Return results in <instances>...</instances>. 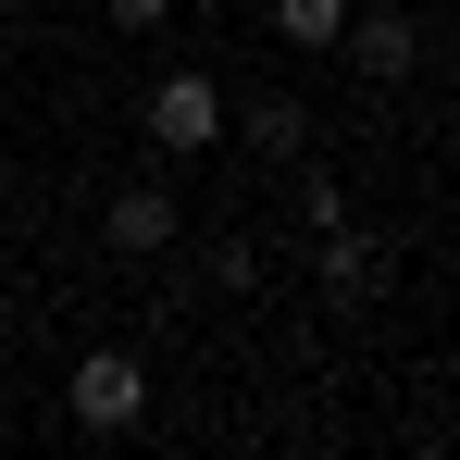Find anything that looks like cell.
<instances>
[{"mask_svg":"<svg viewBox=\"0 0 460 460\" xmlns=\"http://www.w3.org/2000/svg\"><path fill=\"white\" fill-rule=\"evenodd\" d=\"M336 50H349V63H361L374 87H398L411 63H423V25H411L398 0H374V13H349V38H336Z\"/></svg>","mask_w":460,"mask_h":460,"instance_id":"3957f363","label":"cell"},{"mask_svg":"<svg viewBox=\"0 0 460 460\" xmlns=\"http://www.w3.org/2000/svg\"><path fill=\"white\" fill-rule=\"evenodd\" d=\"M299 225H311V236L349 225V187H336V174H311V187H299Z\"/></svg>","mask_w":460,"mask_h":460,"instance_id":"ba28073f","label":"cell"},{"mask_svg":"<svg viewBox=\"0 0 460 460\" xmlns=\"http://www.w3.org/2000/svg\"><path fill=\"white\" fill-rule=\"evenodd\" d=\"M311 249H323V299H336V311H374L385 299V249H374V236L336 225V236H311Z\"/></svg>","mask_w":460,"mask_h":460,"instance_id":"5b68a950","label":"cell"},{"mask_svg":"<svg viewBox=\"0 0 460 460\" xmlns=\"http://www.w3.org/2000/svg\"><path fill=\"white\" fill-rule=\"evenodd\" d=\"M137 125H150L162 162H187V150L225 137V87H212V75H150V112H137Z\"/></svg>","mask_w":460,"mask_h":460,"instance_id":"7a4b0ae2","label":"cell"},{"mask_svg":"<svg viewBox=\"0 0 460 460\" xmlns=\"http://www.w3.org/2000/svg\"><path fill=\"white\" fill-rule=\"evenodd\" d=\"M100 13H112L125 38H150V25H162V13H174V0H100Z\"/></svg>","mask_w":460,"mask_h":460,"instance_id":"9c48e42d","label":"cell"},{"mask_svg":"<svg viewBox=\"0 0 460 460\" xmlns=\"http://www.w3.org/2000/svg\"><path fill=\"white\" fill-rule=\"evenodd\" d=\"M236 137H249L261 162H299V150H311V112L287 100V87H274V100H249V112H236Z\"/></svg>","mask_w":460,"mask_h":460,"instance_id":"8992f818","label":"cell"},{"mask_svg":"<svg viewBox=\"0 0 460 460\" xmlns=\"http://www.w3.org/2000/svg\"><path fill=\"white\" fill-rule=\"evenodd\" d=\"M100 236H112L125 261H150V249H174V187H150V174H137V187H112V212H100Z\"/></svg>","mask_w":460,"mask_h":460,"instance_id":"277c9868","label":"cell"},{"mask_svg":"<svg viewBox=\"0 0 460 460\" xmlns=\"http://www.w3.org/2000/svg\"><path fill=\"white\" fill-rule=\"evenodd\" d=\"M349 13H361V0H274V38H287V50H336Z\"/></svg>","mask_w":460,"mask_h":460,"instance_id":"52a82bcc","label":"cell"},{"mask_svg":"<svg viewBox=\"0 0 460 460\" xmlns=\"http://www.w3.org/2000/svg\"><path fill=\"white\" fill-rule=\"evenodd\" d=\"M63 411H75V436H125V423L150 411V374H137L125 349H87L75 385H63Z\"/></svg>","mask_w":460,"mask_h":460,"instance_id":"6da1fadb","label":"cell"}]
</instances>
